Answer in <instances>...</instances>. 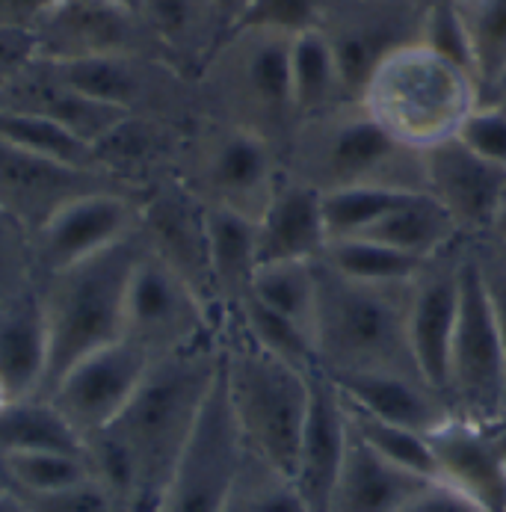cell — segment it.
I'll return each mask as SVG.
<instances>
[{"instance_id": "1", "label": "cell", "mask_w": 506, "mask_h": 512, "mask_svg": "<svg viewBox=\"0 0 506 512\" xmlns=\"http://www.w3.org/2000/svg\"><path fill=\"white\" fill-rule=\"evenodd\" d=\"M219 365V335L154 359L122 415L86 439L95 480L134 512H157L160 495L217 382Z\"/></svg>"}, {"instance_id": "2", "label": "cell", "mask_w": 506, "mask_h": 512, "mask_svg": "<svg viewBox=\"0 0 506 512\" xmlns=\"http://www.w3.org/2000/svg\"><path fill=\"white\" fill-rule=\"evenodd\" d=\"M314 347L317 367L341 373H406L418 376L409 344V285H367L335 273L320 258Z\"/></svg>"}, {"instance_id": "3", "label": "cell", "mask_w": 506, "mask_h": 512, "mask_svg": "<svg viewBox=\"0 0 506 512\" xmlns=\"http://www.w3.org/2000/svg\"><path fill=\"white\" fill-rule=\"evenodd\" d=\"M290 42L293 36L279 30L237 27L193 80L199 116L258 134L282 160L299 122L290 95Z\"/></svg>"}, {"instance_id": "4", "label": "cell", "mask_w": 506, "mask_h": 512, "mask_svg": "<svg viewBox=\"0 0 506 512\" xmlns=\"http://www.w3.org/2000/svg\"><path fill=\"white\" fill-rule=\"evenodd\" d=\"M359 101L394 143L424 154L456 140L483 95L474 74L418 42L391 54L367 80Z\"/></svg>"}, {"instance_id": "5", "label": "cell", "mask_w": 506, "mask_h": 512, "mask_svg": "<svg viewBox=\"0 0 506 512\" xmlns=\"http://www.w3.org/2000/svg\"><path fill=\"white\" fill-rule=\"evenodd\" d=\"M285 169L323 196L350 187L427 190L424 154L394 143L362 101L302 119L285 151Z\"/></svg>"}, {"instance_id": "6", "label": "cell", "mask_w": 506, "mask_h": 512, "mask_svg": "<svg viewBox=\"0 0 506 512\" xmlns=\"http://www.w3.org/2000/svg\"><path fill=\"white\" fill-rule=\"evenodd\" d=\"M143 252V234H134L77 267L42 279L48 323V373L42 397H48L80 359L122 341L125 293Z\"/></svg>"}, {"instance_id": "7", "label": "cell", "mask_w": 506, "mask_h": 512, "mask_svg": "<svg viewBox=\"0 0 506 512\" xmlns=\"http://www.w3.org/2000/svg\"><path fill=\"white\" fill-rule=\"evenodd\" d=\"M222 379L246 450L293 477L308 412L311 370L270 356L234 326L222 335Z\"/></svg>"}, {"instance_id": "8", "label": "cell", "mask_w": 506, "mask_h": 512, "mask_svg": "<svg viewBox=\"0 0 506 512\" xmlns=\"http://www.w3.org/2000/svg\"><path fill=\"white\" fill-rule=\"evenodd\" d=\"M285 172L267 140L211 116H196L178 146L172 178L205 208L258 220Z\"/></svg>"}, {"instance_id": "9", "label": "cell", "mask_w": 506, "mask_h": 512, "mask_svg": "<svg viewBox=\"0 0 506 512\" xmlns=\"http://www.w3.org/2000/svg\"><path fill=\"white\" fill-rule=\"evenodd\" d=\"M504 397V341L483 288L474 240H465L459 270V317L447 370V403L453 415L465 421L492 424L504 415Z\"/></svg>"}, {"instance_id": "10", "label": "cell", "mask_w": 506, "mask_h": 512, "mask_svg": "<svg viewBox=\"0 0 506 512\" xmlns=\"http://www.w3.org/2000/svg\"><path fill=\"white\" fill-rule=\"evenodd\" d=\"M214 335L211 302L145 246L125 293L122 338L154 362Z\"/></svg>"}, {"instance_id": "11", "label": "cell", "mask_w": 506, "mask_h": 512, "mask_svg": "<svg viewBox=\"0 0 506 512\" xmlns=\"http://www.w3.org/2000/svg\"><path fill=\"white\" fill-rule=\"evenodd\" d=\"M33 42L36 57L51 63L98 57L166 60L163 45L128 0H57L33 27Z\"/></svg>"}, {"instance_id": "12", "label": "cell", "mask_w": 506, "mask_h": 512, "mask_svg": "<svg viewBox=\"0 0 506 512\" xmlns=\"http://www.w3.org/2000/svg\"><path fill=\"white\" fill-rule=\"evenodd\" d=\"M427 3L430 0H326L317 30L335 51L356 101L391 54L421 42Z\"/></svg>"}, {"instance_id": "13", "label": "cell", "mask_w": 506, "mask_h": 512, "mask_svg": "<svg viewBox=\"0 0 506 512\" xmlns=\"http://www.w3.org/2000/svg\"><path fill=\"white\" fill-rule=\"evenodd\" d=\"M246 444L240 439L231 403L225 394V379L219 365L217 382L202 406L163 495L157 512H222L237 480Z\"/></svg>"}, {"instance_id": "14", "label": "cell", "mask_w": 506, "mask_h": 512, "mask_svg": "<svg viewBox=\"0 0 506 512\" xmlns=\"http://www.w3.org/2000/svg\"><path fill=\"white\" fill-rule=\"evenodd\" d=\"M140 217L143 196L131 190H95L66 202L33 234L39 279L57 276L140 234Z\"/></svg>"}, {"instance_id": "15", "label": "cell", "mask_w": 506, "mask_h": 512, "mask_svg": "<svg viewBox=\"0 0 506 512\" xmlns=\"http://www.w3.org/2000/svg\"><path fill=\"white\" fill-rule=\"evenodd\" d=\"M95 190L140 193L134 184L110 172L69 166L0 140V211L15 217L30 234H36L66 202Z\"/></svg>"}, {"instance_id": "16", "label": "cell", "mask_w": 506, "mask_h": 512, "mask_svg": "<svg viewBox=\"0 0 506 512\" xmlns=\"http://www.w3.org/2000/svg\"><path fill=\"white\" fill-rule=\"evenodd\" d=\"M151 359L131 341H116L77 365L51 388L48 400L86 441L107 430L137 394Z\"/></svg>"}, {"instance_id": "17", "label": "cell", "mask_w": 506, "mask_h": 512, "mask_svg": "<svg viewBox=\"0 0 506 512\" xmlns=\"http://www.w3.org/2000/svg\"><path fill=\"white\" fill-rule=\"evenodd\" d=\"M462 243L430 258L409 285V344L421 379L447 403V370L459 317ZM450 406V403H447Z\"/></svg>"}, {"instance_id": "18", "label": "cell", "mask_w": 506, "mask_h": 512, "mask_svg": "<svg viewBox=\"0 0 506 512\" xmlns=\"http://www.w3.org/2000/svg\"><path fill=\"white\" fill-rule=\"evenodd\" d=\"M427 193L453 217L465 240H486L504 205L506 169L483 160L459 140L424 151Z\"/></svg>"}, {"instance_id": "19", "label": "cell", "mask_w": 506, "mask_h": 512, "mask_svg": "<svg viewBox=\"0 0 506 512\" xmlns=\"http://www.w3.org/2000/svg\"><path fill=\"white\" fill-rule=\"evenodd\" d=\"M347 444H350V421H347L344 397L335 388V382L320 367H314L305 427L290 477L308 512H329L332 492L347 456Z\"/></svg>"}, {"instance_id": "20", "label": "cell", "mask_w": 506, "mask_h": 512, "mask_svg": "<svg viewBox=\"0 0 506 512\" xmlns=\"http://www.w3.org/2000/svg\"><path fill=\"white\" fill-rule=\"evenodd\" d=\"M0 110H15V113L48 119L60 125L63 131H69L80 143H86L92 151L119 122L128 119V113L74 89L72 83L54 69V63L42 57H33L0 89Z\"/></svg>"}, {"instance_id": "21", "label": "cell", "mask_w": 506, "mask_h": 512, "mask_svg": "<svg viewBox=\"0 0 506 512\" xmlns=\"http://www.w3.org/2000/svg\"><path fill=\"white\" fill-rule=\"evenodd\" d=\"M427 439L435 480L462 492L486 512H506V465L483 424L453 415Z\"/></svg>"}, {"instance_id": "22", "label": "cell", "mask_w": 506, "mask_h": 512, "mask_svg": "<svg viewBox=\"0 0 506 512\" xmlns=\"http://www.w3.org/2000/svg\"><path fill=\"white\" fill-rule=\"evenodd\" d=\"M329 243L323 193L282 172L264 214L258 217V267L282 261H317Z\"/></svg>"}, {"instance_id": "23", "label": "cell", "mask_w": 506, "mask_h": 512, "mask_svg": "<svg viewBox=\"0 0 506 512\" xmlns=\"http://www.w3.org/2000/svg\"><path fill=\"white\" fill-rule=\"evenodd\" d=\"M329 379L335 382V388L350 406L379 421L400 424L424 436H430L447 418H453V409L444 403V397H438L418 376L370 370V373H341Z\"/></svg>"}, {"instance_id": "24", "label": "cell", "mask_w": 506, "mask_h": 512, "mask_svg": "<svg viewBox=\"0 0 506 512\" xmlns=\"http://www.w3.org/2000/svg\"><path fill=\"white\" fill-rule=\"evenodd\" d=\"M48 373V323L42 288L0 302V385L9 400L42 397Z\"/></svg>"}, {"instance_id": "25", "label": "cell", "mask_w": 506, "mask_h": 512, "mask_svg": "<svg viewBox=\"0 0 506 512\" xmlns=\"http://www.w3.org/2000/svg\"><path fill=\"white\" fill-rule=\"evenodd\" d=\"M430 477L394 465L391 459L370 450L353 430L347 456L332 492L329 512H397L403 510Z\"/></svg>"}, {"instance_id": "26", "label": "cell", "mask_w": 506, "mask_h": 512, "mask_svg": "<svg viewBox=\"0 0 506 512\" xmlns=\"http://www.w3.org/2000/svg\"><path fill=\"white\" fill-rule=\"evenodd\" d=\"M145 24L166 51V60L196 80L208 57L222 42L214 0H134Z\"/></svg>"}, {"instance_id": "27", "label": "cell", "mask_w": 506, "mask_h": 512, "mask_svg": "<svg viewBox=\"0 0 506 512\" xmlns=\"http://www.w3.org/2000/svg\"><path fill=\"white\" fill-rule=\"evenodd\" d=\"M205 231L214 299L225 311H234L252 291L258 270V220L225 208H205Z\"/></svg>"}, {"instance_id": "28", "label": "cell", "mask_w": 506, "mask_h": 512, "mask_svg": "<svg viewBox=\"0 0 506 512\" xmlns=\"http://www.w3.org/2000/svg\"><path fill=\"white\" fill-rule=\"evenodd\" d=\"M362 237L385 243L415 258H435L465 240L453 217L427 190L406 193L382 220L373 222Z\"/></svg>"}, {"instance_id": "29", "label": "cell", "mask_w": 506, "mask_h": 512, "mask_svg": "<svg viewBox=\"0 0 506 512\" xmlns=\"http://www.w3.org/2000/svg\"><path fill=\"white\" fill-rule=\"evenodd\" d=\"M290 95L299 122L356 101L344 83L335 51L317 27L293 36L290 42Z\"/></svg>"}, {"instance_id": "30", "label": "cell", "mask_w": 506, "mask_h": 512, "mask_svg": "<svg viewBox=\"0 0 506 512\" xmlns=\"http://www.w3.org/2000/svg\"><path fill=\"white\" fill-rule=\"evenodd\" d=\"M63 450L86 453V441L74 433L63 412L48 397L12 400L0 409V459L12 453Z\"/></svg>"}, {"instance_id": "31", "label": "cell", "mask_w": 506, "mask_h": 512, "mask_svg": "<svg viewBox=\"0 0 506 512\" xmlns=\"http://www.w3.org/2000/svg\"><path fill=\"white\" fill-rule=\"evenodd\" d=\"M480 95L489 98L506 77V0H453Z\"/></svg>"}, {"instance_id": "32", "label": "cell", "mask_w": 506, "mask_h": 512, "mask_svg": "<svg viewBox=\"0 0 506 512\" xmlns=\"http://www.w3.org/2000/svg\"><path fill=\"white\" fill-rule=\"evenodd\" d=\"M320 261L329 264L335 273L356 279V282L403 285V282H412L430 258H415L367 237H347V240H329Z\"/></svg>"}, {"instance_id": "33", "label": "cell", "mask_w": 506, "mask_h": 512, "mask_svg": "<svg viewBox=\"0 0 506 512\" xmlns=\"http://www.w3.org/2000/svg\"><path fill=\"white\" fill-rule=\"evenodd\" d=\"M92 465L86 453L39 450V453H12L0 459L3 492L12 495H54L92 480Z\"/></svg>"}, {"instance_id": "34", "label": "cell", "mask_w": 506, "mask_h": 512, "mask_svg": "<svg viewBox=\"0 0 506 512\" xmlns=\"http://www.w3.org/2000/svg\"><path fill=\"white\" fill-rule=\"evenodd\" d=\"M252 299L293 320L314 338L317 317V273L314 261H282L261 264L252 279Z\"/></svg>"}, {"instance_id": "35", "label": "cell", "mask_w": 506, "mask_h": 512, "mask_svg": "<svg viewBox=\"0 0 506 512\" xmlns=\"http://www.w3.org/2000/svg\"><path fill=\"white\" fill-rule=\"evenodd\" d=\"M234 326L261 350H267L270 356L299 367V370H314L317 367V347L314 338L296 326L293 320L276 314L273 308L261 305L258 299L246 296L234 311Z\"/></svg>"}, {"instance_id": "36", "label": "cell", "mask_w": 506, "mask_h": 512, "mask_svg": "<svg viewBox=\"0 0 506 512\" xmlns=\"http://www.w3.org/2000/svg\"><path fill=\"white\" fill-rule=\"evenodd\" d=\"M222 512H308V507L288 474L246 450Z\"/></svg>"}, {"instance_id": "37", "label": "cell", "mask_w": 506, "mask_h": 512, "mask_svg": "<svg viewBox=\"0 0 506 512\" xmlns=\"http://www.w3.org/2000/svg\"><path fill=\"white\" fill-rule=\"evenodd\" d=\"M347 406V421H350V430L359 436V439L376 450L379 456L391 459L394 465L400 468H409L421 477H430L435 480V459L433 450H430V439L424 433H415L409 427H400V424H388V421H379L373 415H367L362 409Z\"/></svg>"}, {"instance_id": "38", "label": "cell", "mask_w": 506, "mask_h": 512, "mask_svg": "<svg viewBox=\"0 0 506 512\" xmlns=\"http://www.w3.org/2000/svg\"><path fill=\"white\" fill-rule=\"evenodd\" d=\"M0 140L18 148H27L33 154L80 166V169H98L95 151L63 131L60 125L30 116V113H15V110H0ZM104 172V169H101Z\"/></svg>"}, {"instance_id": "39", "label": "cell", "mask_w": 506, "mask_h": 512, "mask_svg": "<svg viewBox=\"0 0 506 512\" xmlns=\"http://www.w3.org/2000/svg\"><path fill=\"white\" fill-rule=\"evenodd\" d=\"M406 193L409 190H391V187H350V190L326 193L323 217H326L329 240L362 237L364 231L373 222L382 220Z\"/></svg>"}, {"instance_id": "40", "label": "cell", "mask_w": 506, "mask_h": 512, "mask_svg": "<svg viewBox=\"0 0 506 512\" xmlns=\"http://www.w3.org/2000/svg\"><path fill=\"white\" fill-rule=\"evenodd\" d=\"M39 285L33 234L6 211H0V302Z\"/></svg>"}, {"instance_id": "41", "label": "cell", "mask_w": 506, "mask_h": 512, "mask_svg": "<svg viewBox=\"0 0 506 512\" xmlns=\"http://www.w3.org/2000/svg\"><path fill=\"white\" fill-rule=\"evenodd\" d=\"M3 495L15 504L18 512H134L95 477L54 495H12V492Z\"/></svg>"}, {"instance_id": "42", "label": "cell", "mask_w": 506, "mask_h": 512, "mask_svg": "<svg viewBox=\"0 0 506 512\" xmlns=\"http://www.w3.org/2000/svg\"><path fill=\"white\" fill-rule=\"evenodd\" d=\"M456 140L483 160L506 169V101L483 98L462 122Z\"/></svg>"}, {"instance_id": "43", "label": "cell", "mask_w": 506, "mask_h": 512, "mask_svg": "<svg viewBox=\"0 0 506 512\" xmlns=\"http://www.w3.org/2000/svg\"><path fill=\"white\" fill-rule=\"evenodd\" d=\"M323 6L326 0H249L237 27H261V30L299 36L317 27Z\"/></svg>"}, {"instance_id": "44", "label": "cell", "mask_w": 506, "mask_h": 512, "mask_svg": "<svg viewBox=\"0 0 506 512\" xmlns=\"http://www.w3.org/2000/svg\"><path fill=\"white\" fill-rule=\"evenodd\" d=\"M421 45L433 48L435 54L459 63L465 72L474 74L471 69V51H468V39L456 12L453 0H430L427 12H424V27H421Z\"/></svg>"}, {"instance_id": "45", "label": "cell", "mask_w": 506, "mask_h": 512, "mask_svg": "<svg viewBox=\"0 0 506 512\" xmlns=\"http://www.w3.org/2000/svg\"><path fill=\"white\" fill-rule=\"evenodd\" d=\"M474 252H477L483 288L489 296V305H492V314H495L506 353V252L492 240H474Z\"/></svg>"}, {"instance_id": "46", "label": "cell", "mask_w": 506, "mask_h": 512, "mask_svg": "<svg viewBox=\"0 0 506 512\" xmlns=\"http://www.w3.org/2000/svg\"><path fill=\"white\" fill-rule=\"evenodd\" d=\"M397 512H486L480 504H474L471 498H465L462 492L450 489L441 480H430L403 510Z\"/></svg>"}, {"instance_id": "47", "label": "cell", "mask_w": 506, "mask_h": 512, "mask_svg": "<svg viewBox=\"0 0 506 512\" xmlns=\"http://www.w3.org/2000/svg\"><path fill=\"white\" fill-rule=\"evenodd\" d=\"M36 57L33 33L0 27V89Z\"/></svg>"}, {"instance_id": "48", "label": "cell", "mask_w": 506, "mask_h": 512, "mask_svg": "<svg viewBox=\"0 0 506 512\" xmlns=\"http://www.w3.org/2000/svg\"><path fill=\"white\" fill-rule=\"evenodd\" d=\"M54 3L57 0H0V27L33 33V27L39 24V18Z\"/></svg>"}, {"instance_id": "49", "label": "cell", "mask_w": 506, "mask_h": 512, "mask_svg": "<svg viewBox=\"0 0 506 512\" xmlns=\"http://www.w3.org/2000/svg\"><path fill=\"white\" fill-rule=\"evenodd\" d=\"M214 6H217L222 33L228 36V33L240 24V18H243V12H246L249 0H214Z\"/></svg>"}, {"instance_id": "50", "label": "cell", "mask_w": 506, "mask_h": 512, "mask_svg": "<svg viewBox=\"0 0 506 512\" xmlns=\"http://www.w3.org/2000/svg\"><path fill=\"white\" fill-rule=\"evenodd\" d=\"M486 427V433H489V439L495 444V450H498V456L504 459L506 465V415H501L498 421H492V424H483Z\"/></svg>"}, {"instance_id": "51", "label": "cell", "mask_w": 506, "mask_h": 512, "mask_svg": "<svg viewBox=\"0 0 506 512\" xmlns=\"http://www.w3.org/2000/svg\"><path fill=\"white\" fill-rule=\"evenodd\" d=\"M486 240H492V243H498V246H506V196L501 211H498V217H495V225H492V234H489Z\"/></svg>"}, {"instance_id": "52", "label": "cell", "mask_w": 506, "mask_h": 512, "mask_svg": "<svg viewBox=\"0 0 506 512\" xmlns=\"http://www.w3.org/2000/svg\"><path fill=\"white\" fill-rule=\"evenodd\" d=\"M489 98H501V101H506V77H504V83L495 89V95H489Z\"/></svg>"}, {"instance_id": "53", "label": "cell", "mask_w": 506, "mask_h": 512, "mask_svg": "<svg viewBox=\"0 0 506 512\" xmlns=\"http://www.w3.org/2000/svg\"><path fill=\"white\" fill-rule=\"evenodd\" d=\"M6 403H12V400H9V394H6V391H3V385H0V409H3V406H6Z\"/></svg>"}, {"instance_id": "54", "label": "cell", "mask_w": 506, "mask_h": 512, "mask_svg": "<svg viewBox=\"0 0 506 512\" xmlns=\"http://www.w3.org/2000/svg\"><path fill=\"white\" fill-rule=\"evenodd\" d=\"M0 512H12V510H9V504H6V498H3V495H0Z\"/></svg>"}, {"instance_id": "55", "label": "cell", "mask_w": 506, "mask_h": 512, "mask_svg": "<svg viewBox=\"0 0 506 512\" xmlns=\"http://www.w3.org/2000/svg\"><path fill=\"white\" fill-rule=\"evenodd\" d=\"M504 415H506V397H504Z\"/></svg>"}, {"instance_id": "56", "label": "cell", "mask_w": 506, "mask_h": 512, "mask_svg": "<svg viewBox=\"0 0 506 512\" xmlns=\"http://www.w3.org/2000/svg\"><path fill=\"white\" fill-rule=\"evenodd\" d=\"M501 249H504V252H506V246H501Z\"/></svg>"}]
</instances>
